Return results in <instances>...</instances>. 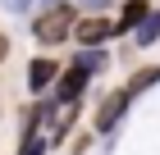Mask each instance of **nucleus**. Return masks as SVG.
<instances>
[{
  "label": "nucleus",
  "instance_id": "nucleus-1",
  "mask_svg": "<svg viewBox=\"0 0 160 155\" xmlns=\"http://www.w3.org/2000/svg\"><path fill=\"white\" fill-rule=\"evenodd\" d=\"M73 27H78V9L73 5H55V9H46L32 23V36H37L41 46H60L64 36H73Z\"/></svg>",
  "mask_w": 160,
  "mask_h": 155
},
{
  "label": "nucleus",
  "instance_id": "nucleus-2",
  "mask_svg": "<svg viewBox=\"0 0 160 155\" xmlns=\"http://www.w3.org/2000/svg\"><path fill=\"white\" fill-rule=\"evenodd\" d=\"M105 36H114V23L110 18H96V14H92V18H78V27H73V41L82 50H96Z\"/></svg>",
  "mask_w": 160,
  "mask_h": 155
},
{
  "label": "nucleus",
  "instance_id": "nucleus-3",
  "mask_svg": "<svg viewBox=\"0 0 160 155\" xmlns=\"http://www.w3.org/2000/svg\"><path fill=\"white\" fill-rule=\"evenodd\" d=\"M128 100H133V96H128V87H119V91H110L105 96V100H101V109H96V132H110L114 123L123 119V109H128Z\"/></svg>",
  "mask_w": 160,
  "mask_h": 155
},
{
  "label": "nucleus",
  "instance_id": "nucleus-4",
  "mask_svg": "<svg viewBox=\"0 0 160 155\" xmlns=\"http://www.w3.org/2000/svg\"><path fill=\"white\" fill-rule=\"evenodd\" d=\"M147 18H151V5H147V0H123V14L114 18V32H137Z\"/></svg>",
  "mask_w": 160,
  "mask_h": 155
},
{
  "label": "nucleus",
  "instance_id": "nucleus-5",
  "mask_svg": "<svg viewBox=\"0 0 160 155\" xmlns=\"http://www.w3.org/2000/svg\"><path fill=\"white\" fill-rule=\"evenodd\" d=\"M55 78H60V64L55 60H32L28 64V87H32V91H46Z\"/></svg>",
  "mask_w": 160,
  "mask_h": 155
},
{
  "label": "nucleus",
  "instance_id": "nucleus-6",
  "mask_svg": "<svg viewBox=\"0 0 160 155\" xmlns=\"http://www.w3.org/2000/svg\"><path fill=\"white\" fill-rule=\"evenodd\" d=\"M87 78H92V73H82L78 64H73V69H64V73H60V91H55V96H60L64 105H69V100H78V96H82V87H87Z\"/></svg>",
  "mask_w": 160,
  "mask_h": 155
},
{
  "label": "nucleus",
  "instance_id": "nucleus-7",
  "mask_svg": "<svg viewBox=\"0 0 160 155\" xmlns=\"http://www.w3.org/2000/svg\"><path fill=\"white\" fill-rule=\"evenodd\" d=\"M133 41H137V46H156V41H160V14L156 9H151V18L133 32Z\"/></svg>",
  "mask_w": 160,
  "mask_h": 155
},
{
  "label": "nucleus",
  "instance_id": "nucleus-8",
  "mask_svg": "<svg viewBox=\"0 0 160 155\" xmlns=\"http://www.w3.org/2000/svg\"><path fill=\"white\" fill-rule=\"evenodd\" d=\"M156 82H160V69H137L133 78H128V96L147 91V87H156Z\"/></svg>",
  "mask_w": 160,
  "mask_h": 155
},
{
  "label": "nucleus",
  "instance_id": "nucleus-9",
  "mask_svg": "<svg viewBox=\"0 0 160 155\" xmlns=\"http://www.w3.org/2000/svg\"><path fill=\"white\" fill-rule=\"evenodd\" d=\"M78 69L82 73H101L105 69V50H82V55H78Z\"/></svg>",
  "mask_w": 160,
  "mask_h": 155
},
{
  "label": "nucleus",
  "instance_id": "nucleus-10",
  "mask_svg": "<svg viewBox=\"0 0 160 155\" xmlns=\"http://www.w3.org/2000/svg\"><path fill=\"white\" fill-rule=\"evenodd\" d=\"M18 155H46V142L41 137H28V142H18Z\"/></svg>",
  "mask_w": 160,
  "mask_h": 155
},
{
  "label": "nucleus",
  "instance_id": "nucleus-11",
  "mask_svg": "<svg viewBox=\"0 0 160 155\" xmlns=\"http://www.w3.org/2000/svg\"><path fill=\"white\" fill-rule=\"evenodd\" d=\"M5 9H14V14H23V9H32V0H5Z\"/></svg>",
  "mask_w": 160,
  "mask_h": 155
},
{
  "label": "nucleus",
  "instance_id": "nucleus-12",
  "mask_svg": "<svg viewBox=\"0 0 160 155\" xmlns=\"http://www.w3.org/2000/svg\"><path fill=\"white\" fill-rule=\"evenodd\" d=\"M5 50H9V41H5V36H0V60H5Z\"/></svg>",
  "mask_w": 160,
  "mask_h": 155
}]
</instances>
